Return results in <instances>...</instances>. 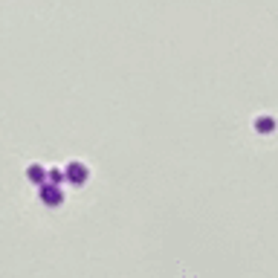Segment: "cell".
I'll return each mask as SVG.
<instances>
[{"label":"cell","instance_id":"3","mask_svg":"<svg viewBox=\"0 0 278 278\" xmlns=\"http://www.w3.org/2000/svg\"><path fill=\"white\" fill-rule=\"evenodd\" d=\"M255 127H258L261 133H269V130L275 127V122H272V116H264V119H258V122H255Z\"/></svg>","mask_w":278,"mask_h":278},{"label":"cell","instance_id":"2","mask_svg":"<svg viewBox=\"0 0 278 278\" xmlns=\"http://www.w3.org/2000/svg\"><path fill=\"white\" fill-rule=\"evenodd\" d=\"M67 177H70V183L81 185L84 180H87V168H84L81 162H70V165H67Z\"/></svg>","mask_w":278,"mask_h":278},{"label":"cell","instance_id":"4","mask_svg":"<svg viewBox=\"0 0 278 278\" xmlns=\"http://www.w3.org/2000/svg\"><path fill=\"white\" fill-rule=\"evenodd\" d=\"M29 180H35V183H44V180H46V171L41 168V165H32V168H29Z\"/></svg>","mask_w":278,"mask_h":278},{"label":"cell","instance_id":"1","mask_svg":"<svg viewBox=\"0 0 278 278\" xmlns=\"http://www.w3.org/2000/svg\"><path fill=\"white\" fill-rule=\"evenodd\" d=\"M41 200H44L46 206H58V203H61V191H58V185H52V183H46V180H44V185H41Z\"/></svg>","mask_w":278,"mask_h":278}]
</instances>
